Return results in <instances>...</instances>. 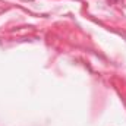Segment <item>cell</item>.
I'll return each mask as SVG.
<instances>
[{"mask_svg":"<svg viewBox=\"0 0 126 126\" xmlns=\"http://www.w3.org/2000/svg\"><path fill=\"white\" fill-rule=\"evenodd\" d=\"M111 1H117V0H111Z\"/></svg>","mask_w":126,"mask_h":126,"instance_id":"6da1fadb","label":"cell"}]
</instances>
